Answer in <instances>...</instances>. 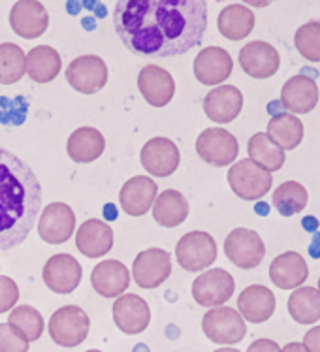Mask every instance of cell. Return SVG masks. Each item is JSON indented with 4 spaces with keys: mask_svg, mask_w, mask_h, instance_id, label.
I'll return each instance as SVG.
<instances>
[{
    "mask_svg": "<svg viewBox=\"0 0 320 352\" xmlns=\"http://www.w3.org/2000/svg\"><path fill=\"white\" fill-rule=\"evenodd\" d=\"M114 27L138 57H175L196 47L207 29L204 0H121Z\"/></svg>",
    "mask_w": 320,
    "mask_h": 352,
    "instance_id": "6da1fadb",
    "label": "cell"
},
{
    "mask_svg": "<svg viewBox=\"0 0 320 352\" xmlns=\"http://www.w3.org/2000/svg\"><path fill=\"white\" fill-rule=\"evenodd\" d=\"M42 209V185L34 170L15 153L0 147V251L29 237Z\"/></svg>",
    "mask_w": 320,
    "mask_h": 352,
    "instance_id": "7a4b0ae2",
    "label": "cell"
},
{
    "mask_svg": "<svg viewBox=\"0 0 320 352\" xmlns=\"http://www.w3.org/2000/svg\"><path fill=\"white\" fill-rule=\"evenodd\" d=\"M228 185L242 200L255 201L270 192L273 177L250 158H243L228 170Z\"/></svg>",
    "mask_w": 320,
    "mask_h": 352,
    "instance_id": "3957f363",
    "label": "cell"
},
{
    "mask_svg": "<svg viewBox=\"0 0 320 352\" xmlns=\"http://www.w3.org/2000/svg\"><path fill=\"white\" fill-rule=\"evenodd\" d=\"M91 320L78 305H64L53 313L50 320V336L64 349L81 345L89 336Z\"/></svg>",
    "mask_w": 320,
    "mask_h": 352,
    "instance_id": "277c9868",
    "label": "cell"
},
{
    "mask_svg": "<svg viewBox=\"0 0 320 352\" xmlns=\"http://www.w3.org/2000/svg\"><path fill=\"white\" fill-rule=\"evenodd\" d=\"M202 330L217 345H235L247 336V326L242 315L232 307H215L204 315Z\"/></svg>",
    "mask_w": 320,
    "mask_h": 352,
    "instance_id": "5b68a950",
    "label": "cell"
},
{
    "mask_svg": "<svg viewBox=\"0 0 320 352\" xmlns=\"http://www.w3.org/2000/svg\"><path fill=\"white\" fill-rule=\"evenodd\" d=\"M175 258L186 272H202L217 260V243L207 232H189L175 245Z\"/></svg>",
    "mask_w": 320,
    "mask_h": 352,
    "instance_id": "8992f818",
    "label": "cell"
},
{
    "mask_svg": "<svg viewBox=\"0 0 320 352\" xmlns=\"http://www.w3.org/2000/svg\"><path fill=\"white\" fill-rule=\"evenodd\" d=\"M234 277L226 270H207L192 283V298L202 307H222L234 296Z\"/></svg>",
    "mask_w": 320,
    "mask_h": 352,
    "instance_id": "52a82bcc",
    "label": "cell"
},
{
    "mask_svg": "<svg viewBox=\"0 0 320 352\" xmlns=\"http://www.w3.org/2000/svg\"><path fill=\"white\" fill-rule=\"evenodd\" d=\"M224 252L234 266L253 270L260 266L266 256V245L262 237L249 228H235L224 239Z\"/></svg>",
    "mask_w": 320,
    "mask_h": 352,
    "instance_id": "ba28073f",
    "label": "cell"
},
{
    "mask_svg": "<svg viewBox=\"0 0 320 352\" xmlns=\"http://www.w3.org/2000/svg\"><path fill=\"white\" fill-rule=\"evenodd\" d=\"M196 151L207 164L224 168L235 162L239 144L232 132L224 129H206L196 140Z\"/></svg>",
    "mask_w": 320,
    "mask_h": 352,
    "instance_id": "9c48e42d",
    "label": "cell"
},
{
    "mask_svg": "<svg viewBox=\"0 0 320 352\" xmlns=\"http://www.w3.org/2000/svg\"><path fill=\"white\" fill-rule=\"evenodd\" d=\"M109 72L106 63L96 55H83L72 60L66 68V81L81 94H94L107 83Z\"/></svg>",
    "mask_w": 320,
    "mask_h": 352,
    "instance_id": "30bf717a",
    "label": "cell"
},
{
    "mask_svg": "<svg viewBox=\"0 0 320 352\" xmlns=\"http://www.w3.org/2000/svg\"><path fill=\"white\" fill-rule=\"evenodd\" d=\"M10 27L25 40L40 38L50 27V15L38 0H19L10 12Z\"/></svg>",
    "mask_w": 320,
    "mask_h": 352,
    "instance_id": "8fae6325",
    "label": "cell"
},
{
    "mask_svg": "<svg viewBox=\"0 0 320 352\" xmlns=\"http://www.w3.org/2000/svg\"><path fill=\"white\" fill-rule=\"evenodd\" d=\"M171 274V258L170 252L164 249L153 247L147 251L140 252L132 266V275L138 287L142 288H157L168 279Z\"/></svg>",
    "mask_w": 320,
    "mask_h": 352,
    "instance_id": "7c38bea8",
    "label": "cell"
},
{
    "mask_svg": "<svg viewBox=\"0 0 320 352\" xmlns=\"http://www.w3.org/2000/svg\"><path fill=\"white\" fill-rule=\"evenodd\" d=\"M76 228V215L63 201H53L43 208L40 221H38V234L43 241L51 245L66 243Z\"/></svg>",
    "mask_w": 320,
    "mask_h": 352,
    "instance_id": "4fadbf2b",
    "label": "cell"
},
{
    "mask_svg": "<svg viewBox=\"0 0 320 352\" xmlns=\"http://www.w3.org/2000/svg\"><path fill=\"white\" fill-rule=\"evenodd\" d=\"M43 283L57 294H70L81 283L83 267L72 254H55L43 266Z\"/></svg>",
    "mask_w": 320,
    "mask_h": 352,
    "instance_id": "5bb4252c",
    "label": "cell"
},
{
    "mask_svg": "<svg viewBox=\"0 0 320 352\" xmlns=\"http://www.w3.org/2000/svg\"><path fill=\"white\" fill-rule=\"evenodd\" d=\"M239 65L243 72L249 74L250 78L268 79L279 72L281 57L271 43L256 40L243 45L239 51Z\"/></svg>",
    "mask_w": 320,
    "mask_h": 352,
    "instance_id": "9a60e30c",
    "label": "cell"
},
{
    "mask_svg": "<svg viewBox=\"0 0 320 352\" xmlns=\"http://www.w3.org/2000/svg\"><path fill=\"white\" fill-rule=\"evenodd\" d=\"M142 166L153 177H170L181 162L178 145L168 138H153L142 149Z\"/></svg>",
    "mask_w": 320,
    "mask_h": 352,
    "instance_id": "2e32d148",
    "label": "cell"
},
{
    "mask_svg": "<svg viewBox=\"0 0 320 352\" xmlns=\"http://www.w3.org/2000/svg\"><path fill=\"white\" fill-rule=\"evenodd\" d=\"M114 320L122 333L138 336L147 330L151 322L149 305L138 294L119 296L114 303Z\"/></svg>",
    "mask_w": 320,
    "mask_h": 352,
    "instance_id": "e0dca14e",
    "label": "cell"
},
{
    "mask_svg": "<svg viewBox=\"0 0 320 352\" xmlns=\"http://www.w3.org/2000/svg\"><path fill=\"white\" fill-rule=\"evenodd\" d=\"M232 70H234V60L230 53L217 45L202 50L198 57L194 58V76L204 85H221L222 81H226L232 76Z\"/></svg>",
    "mask_w": 320,
    "mask_h": 352,
    "instance_id": "ac0fdd59",
    "label": "cell"
},
{
    "mask_svg": "<svg viewBox=\"0 0 320 352\" xmlns=\"http://www.w3.org/2000/svg\"><path fill=\"white\" fill-rule=\"evenodd\" d=\"M138 89L153 108H164L175 94V81L170 72L155 65L143 66L138 76Z\"/></svg>",
    "mask_w": 320,
    "mask_h": 352,
    "instance_id": "d6986e66",
    "label": "cell"
},
{
    "mask_svg": "<svg viewBox=\"0 0 320 352\" xmlns=\"http://www.w3.org/2000/svg\"><path fill=\"white\" fill-rule=\"evenodd\" d=\"M157 183L151 177H143V175L130 177L119 192L121 209L130 217L145 215L157 200Z\"/></svg>",
    "mask_w": 320,
    "mask_h": 352,
    "instance_id": "ffe728a7",
    "label": "cell"
},
{
    "mask_svg": "<svg viewBox=\"0 0 320 352\" xmlns=\"http://www.w3.org/2000/svg\"><path fill=\"white\" fill-rule=\"evenodd\" d=\"M243 94L234 85L215 87L204 98V111L211 121L219 124L232 122L235 117L242 113Z\"/></svg>",
    "mask_w": 320,
    "mask_h": 352,
    "instance_id": "44dd1931",
    "label": "cell"
},
{
    "mask_svg": "<svg viewBox=\"0 0 320 352\" xmlns=\"http://www.w3.org/2000/svg\"><path fill=\"white\" fill-rule=\"evenodd\" d=\"M281 104L292 111V116H303L313 111L314 106L319 104V87L314 79L306 74H298L288 79L281 91Z\"/></svg>",
    "mask_w": 320,
    "mask_h": 352,
    "instance_id": "7402d4cb",
    "label": "cell"
},
{
    "mask_svg": "<svg viewBox=\"0 0 320 352\" xmlns=\"http://www.w3.org/2000/svg\"><path fill=\"white\" fill-rule=\"evenodd\" d=\"M307 277H309V267L299 252H283L271 262L270 279L281 290H296L306 283Z\"/></svg>",
    "mask_w": 320,
    "mask_h": 352,
    "instance_id": "603a6c76",
    "label": "cell"
},
{
    "mask_svg": "<svg viewBox=\"0 0 320 352\" xmlns=\"http://www.w3.org/2000/svg\"><path fill=\"white\" fill-rule=\"evenodd\" d=\"M91 285L102 298H119L130 285V272L119 260H104L93 270Z\"/></svg>",
    "mask_w": 320,
    "mask_h": 352,
    "instance_id": "cb8c5ba5",
    "label": "cell"
},
{
    "mask_svg": "<svg viewBox=\"0 0 320 352\" xmlns=\"http://www.w3.org/2000/svg\"><path fill=\"white\" fill-rule=\"evenodd\" d=\"M76 247L87 258H100L114 247V230L111 226L98 219L85 221L78 228Z\"/></svg>",
    "mask_w": 320,
    "mask_h": 352,
    "instance_id": "d4e9b609",
    "label": "cell"
},
{
    "mask_svg": "<svg viewBox=\"0 0 320 352\" xmlns=\"http://www.w3.org/2000/svg\"><path fill=\"white\" fill-rule=\"evenodd\" d=\"M237 309L243 320L262 324L275 313V296L264 285H250L237 298Z\"/></svg>",
    "mask_w": 320,
    "mask_h": 352,
    "instance_id": "484cf974",
    "label": "cell"
},
{
    "mask_svg": "<svg viewBox=\"0 0 320 352\" xmlns=\"http://www.w3.org/2000/svg\"><path fill=\"white\" fill-rule=\"evenodd\" d=\"M66 149H68V157L74 162L89 164L102 157V153L106 149V140L100 130L93 129V126H81L72 132Z\"/></svg>",
    "mask_w": 320,
    "mask_h": 352,
    "instance_id": "4316f807",
    "label": "cell"
},
{
    "mask_svg": "<svg viewBox=\"0 0 320 352\" xmlns=\"http://www.w3.org/2000/svg\"><path fill=\"white\" fill-rule=\"evenodd\" d=\"M63 70V58L50 45L32 47L27 55V76L36 83H50Z\"/></svg>",
    "mask_w": 320,
    "mask_h": 352,
    "instance_id": "83f0119b",
    "label": "cell"
},
{
    "mask_svg": "<svg viewBox=\"0 0 320 352\" xmlns=\"http://www.w3.org/2000/svg\"><path fill=\"white\" fill-rule=\"evenodd\" d=\"M217 27L222 36L232 42H239L255 29V14L243 4H230L219 14Z\"/></svg>",
    "mask_w": 320,
    "mask_h": 352,
    "instance_id": "f1b7e54d",
    "label": "cell"
},
{
    "mask_svg": "<svg viewBox=\"0 0 320 352\" xmlns=\"http://www.w3.org/2000/svg\"><path fill=\"white\" fill-rule=\"evenodd\" d=\"M153 217L164 228H175L189 217V201L179 190L168 188L153 204Z\"/></svg>",
    "mask_w": 320,
    "mask_h": 352,
    "instance_id": "f546056e",
    "label": "cell"
},
{
    "mask_svg": "<svg viewBox=\"0 0 320 352\" xmlns=\"http://www.w3.org/2000/svg\"><path fill=\"white\" fill-rule=\"evenodd\" d=\"M266 134L283 151H290V149H296L303 140V124L292 113H279L270 119Z\"/></svg>",
    "mask_w": 320,
    "mask_h": 352,
    "instance_id": "4dcf8cb0",
    "label": "cell"
},
{
    "mask_svg": "<svg viewBox=\"0 0 320 352\" xmlns=\"http://www.w3.org/2000/svg\"><path fill=\"white\" fill-rule=\"evenodd\" d=\"M247 151H249L250 160L255 164H258L270 173L281 170L286 160L285 151L277 144H273L266 132H258L255 136H250Z\"/></svg>",
    "mask_w": 320,
    "mask_h": 352,
    "instance_id": "1f68e13d",
    "label": "cell"
},
{
    "mask_svg": "<svg viewBox=\"0 0 320 352\" xmlns=\"http://www.w3.org/2000/svg\"><path fill=\"white\" fill-rule=\"evenodd\" d=\"M288 313L298 324H314L320 320V292L317 288L299 287L288 298Z\"/></svg>",
    "mask_w": 320,
    "mask_h": 352,
    "instance_id": "d6a6232c",
    "label": "cell"
},
{
    "mask_svg": "<svg viewBox=\"0 0 320 352\" xmlns=\"http://www.w3.org/2000/svg\"><path fill=\"white\" fill-rule=\"evenodd\" d=\"M309 195L306 187L298 181H286L281 183L273 192V206L283 217H292L301 213L307 208Z\"/></svg>",
    "mask_w": 320,
    "mask_h": 352,
    "instance_id": "836d02e7",
    "label": "cell"
},
{
    "mask_svg": "<svg viewBox=\"0 0 320 352\" xmlns=\"http://www.w3.org/2000/svg\"><path fill=\"white\" fill-rule=\"evenodd\" d=\"M27 74V55L15 43L0 45V83L12 85Z\"/></svg>",
    "mask_w": 320,
    "mask_h": 352,
    "instance_id": "e575fe53",
    "label": "cell"
},
{
    "mask_svg": "<svg viewBox=\"0 0 320 352\" xmlns=\"http://www.w3.org/2000/svg\"><path fill=\"white\" fill-rule=\"evenodd\" d=\"M8 324L19 331L29 343L30 341H38V339L42 338L43 328H45L42 315L34 307H30V305H19V307L12 309Z\"/></svg>",
    "mask_w": 320,
    "mask_h": 352,
    "instance_id": "d590c367",
    "label": "cell"
},
{
    "mask_svg": "<svg viewBox=\"0 0 320 352\" xmlns=\"http://www.w3.org/2000/svg\"><path fill=\"white\" fill-rule=\"evenodd\" d=\"M294 45L303 58L311 63H320V21L301 25L294 34Z\"/></svg>",
    "mask_w": 320,
    "mask_h": 352,
    "instance_id": "8d00e7d4",
    "label": "cell"
},
{
    "mask_svg": "<svg viewBox=\"0 0 320 352\" xmlns=\"http://www.w3.org/2000/svg\"><path fill=\"white\" fill-rule=\"evenodd\" d=\"M29 341L10 324H0V352H27Z\"/></svg>",
    "mask_w": 320,
    "mask_h": 352,
    "instance_id": "74e56055",
    "label": "cell"
},
{
    "mask_svg": "<svg viewBox=\"0 0 320 352\" xmlns=\"http://www.w3.org/2000/svg\"><path fill=\"white\" fill-rule=\"evenodd\" d=\"M17 300H19L17 283L14 279L6 277V275H2L0 277V315L14 309Z\"/></svg>",
    "mask_w": 320,
    "mask_h": 352,
    "instance_id": "f35d334b",
    "label": "cell"
},
{
    "mask_svg": "<svg viewBox=\"0 0 320 352\" xmlns=\"http://www.w3.org/2000/svg\"><path fill=\"white\" fill-rule=\"evenodd\" d=\"M303 346L307 352H320V326H314L303 338Z\"/></svg>",
    "mask_w": 320,
    "mask_h": 352,
    "instance_id": "ab89813d",
    "label": "cell"
},
{
    "mask_svg": "<svg viewBox=\"0 0 320 352\" xmlns=\"http://www.w3.org/2000/svg\"><path fill=\"white\" fill-rule=\"evenodd\" d=\"M247 352H281V349L271 339H256L255 343H250Z\"/></svg>",
    "mask_w": 320,
    "mask_h": 352,
    "instance_id": "60d3db41",
    "label": "cell"
},
{
    "mask_svg": "<svg viewBox=\"0 0 320 352\" xmlns=\"http://www.w3.org/2000/svg\"><path fill=\"white\" fill-rule=\"evenodd\" d=\"M281 352H307V351H306V346H303V343H288V345L281 349Z\"/></svg>",
    "mask_w": 320,
    "mask_h": 352,
    "instance_id": "b9f144b4",
    "label": "cell"
},
{
    "mask_svg": "<svg viewBox=\"0 0 320 352\" xmlns=\"http://www.w3.org/2000/svg\"><path fill=\"white\" fill-rule=\"evenodd\" d=\"M215 352H239L237 349H219V351H215Z\"/></svg>",
    "mask_w": 320,
    "mask_h": 352,
    "instance_id": "7bdbcfd3",
    "label": "cell"
},
{
    "mask_svg": "<svg viewBox=\"0 0 320 352\" xmlns=\"http://www.w3.org/2000/svg\"><path fill=\"white\" fill-rule=\"evenodd\" d=\"M85 352H102V351H94V349H93V351H85Z\"/></svg>",
    "mask_w": 320,
    "mask_h": 352,
    "instance_id": "ee69618b",
    "label": "cell"
},
{
    "mask_svg": "<svg viewBox=\"0 0 320 352\" xmlns=\"http://www.w3.org/2000/svg\"><path fill=\"white\" fill-rule=\"evenodd\" d=\"M319 292H320V279H319Z\"/></svg>",
    "mask_w": 320,
    "mask_h": 352,
    "instance_id": "f6af8a7d",
    "label": "cell"
}]
</instances>
